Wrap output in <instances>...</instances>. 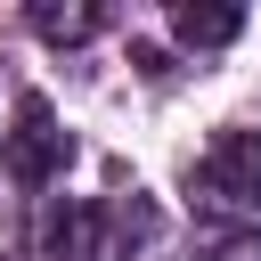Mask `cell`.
Masks as SVG:
<instances>
[{
	"mask_svg": "<svg viewBox=\"0 0 261 261\" xmlns=\"http://www.w3.org/2000/svg\"><path fill=\"white\" fill-rule=\"evenodd\" d=\"M8 171L24 179V188H49L57 171H65V130H57V114H49V98H16V122H8Z\"/></svg>",
	"mask_w": 261,
	"mask_h": 261,
	"instance_id": "cell-1",
	"label": "cell"
},
{
	"mask_svg": "<svg viewBox=\"0 0 261 261\" xmlns=\"http://www.w3.org/2000/svg\"><path fill=\"white\" fill-rule=\"evenodd\" d=\"M204 179L220 196H261V130H220L204 155Z\"/></svg>",
	"mask_w": 261,
	"mask_h": 261,
	"instance_id": "cell-2",
	"label": "cell"
},
{
	"mask_svg": "<svg viewBox=\"0 0 261 261\" xmlns=\"http://www.w3.org/2000/svg\"><path fill=\"white\" fill-rule=\"evenodd\" d=\"M90 245H98V212H90V204L49 212V228H41V253H49V261H90Z\"/></svg>",
	"mask_w": 261,
	"mask_h": 261,
	"instance_id": "cell-3",
	"label": "cell"
},
{
	"mask_svg": "<svg viewBox=\"0 0 261 261\" xmlns=\"http://www.w3.org/2000/svg\"><path fill=\"white\" fill-rule=\"evenodd\" d=\"M171 33H179L188 49H228V41L245 33V16H237V8H196V0H188V8L171 16Z\"/></svg>",
	"mask_w": 261,
	"mask_h": 261,
	"instance_id": "cell-4",
	"label": "cell"
},
{
	"mask_svg": "<svg viewBox=\"0 0 261 261\" xmlns=\"http://www.w3.org/2000/svg\"><path fill=\"white\" fill-rule=\"evenodd\" d=\"M33 33H41V41H90V33H98V8H90V0H41V8H33Z\"/></svg>",
	"mask_w": 261,
	"mask_h": 261,
	"instance_id": "cell-5",
	"label": "cell"
},
{
	"mask_svg": "<svg viewBox=\"0 0 261 261\" xmlns=\"http://www.w3.org/2000/svg\"><path fill=\"white\" fill-rule=\"evenodd\" d=\"M212 261H261V228H245V237H228Z\"/></svg>",
	"mask_w": 261,
	"mask_h": 261,
	"instance_id": "cell-6",
	"label": "cell"
}]
</instances>
